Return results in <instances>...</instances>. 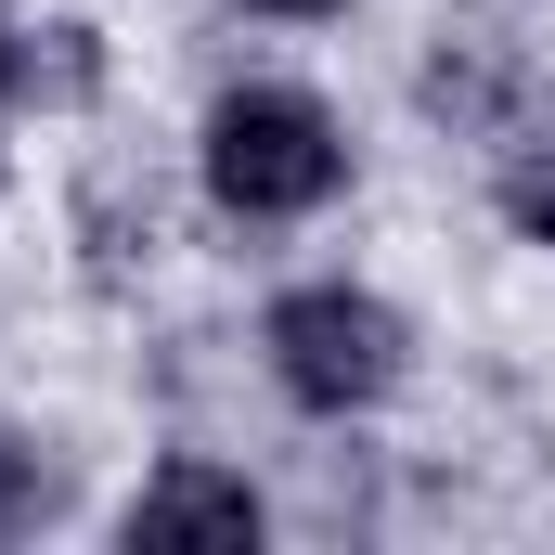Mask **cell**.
Here are the masks:
<instances>
[{
    "instance_id": "5b68a950",
    "label": "cell",
    "mask_w": 555,
    "mask_h": 555,
    "mask_svg": "<svg viewBox=\"0 0 555 555\" xmlns=\"http://www.w3.org/2000/svg\"><path fill=\"white\" fill-rule=\"evenodd\" d=\"M246 13H272V26H323V13H349V0H246Z\"/></svg>"
},
{
    "instance_id": "277c9868",
    "label": "cell",
    "mask_w": 555,
    "mask_h": 555,
    "mask_svg": "<svg viewBox=\"0 0 555 555\" xmlns=\"http://www.w3.org/2000/svg\"><path fill=\"white\" fill-rule=\"evenodd\" d=\"M39 504H52V478H39V452H26V439H0V530H26Z\"/></svg>"
},
{
    "instance_id": "3957f363",
    "label": "cell",
    "mask_w": 555,
    "mask_h": 555,
    "mask_svg": "<svg viewBox=\"0 0 555 555\" xmlns=\"http://www.w3.org/2000/svg\"><path fill=\"white\" fill-rule=\"evenodd\" d=\"M130 543H259L272 530V504L233 478V465H155L130 491V517H117Z\"/></svg>"
},
{
    "instance_id": "8992f818",
    "label": "cell",
    "mask_w": 555,
    "mask_h": 555,
    "mask_svg": "<svg viewBox=\"0 0 555 555\" xmlns=\"http://www.w3.org/2000/svg\"><path fill=\"white\" fill-rule=\"evenodd\" d=\"M0 104H13V26H0Z\"/></svg>"
},
{
    "instance_id": "7a4b0ae2",
    "label": "cell",
    "mask_w": 555,
    "mask_h": 555,
    "mask_svg": "<svg viewBox=\"0 0 555 555\" xmlns=\"http://www.w3.org/2000/svg\"><path fill=\"white\" fill-rule=\"evenodd\" d=\"M259 362H272V388L297 401V414L349 426V414H375V401L414 375V323H401L375 284L323 272V284H284V297H272V323H259Z\"/></svg>"
},
{
    "instance_id": "6da1fadb",
    "label": "cell",
    "mask_w": 555,
    "mask_h": 555,
    "mask_svg": "<svg viewBox=\"0 0 555 555\" xmlns=\"http://www.w3.org/2000/svg\"><path fill=\"white\" fill-rule=\"evenodd\" d=\"M194 181H207L220 220H259V233H272V220H310V207L349 194V130H336L323 91H297V78H246V91L207 104V130H194Z\"/></svg>"
}]
</instances>
